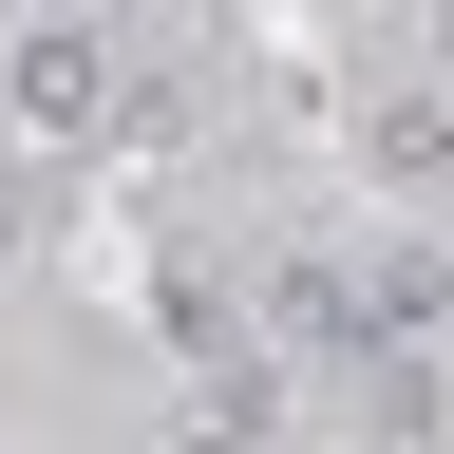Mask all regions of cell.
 <instances>
[{
  "label": "cell",
  "mask_w": 454,
  "mask_h": 454,
  "mask_svg": "<svg viewBox=\"0 0 454 454\" xmlns=\"http://www.w3.org/2000/svg\"><path fill=\"white\" fill-rule=\"evenodd\" d=\"M0 114L76 152V133H114V114H133V76H114V57H95L76 20H20V38H0Z\"/></svg>",
  "instance_id": "1"
},
{
  "label": "cell",
  "mask_w": 454,
  "mask_h": 454,
  "mask_svg": "<svg viewBox=\"0 0 454 454\" xmlns=\"http://www.w3.org/2000/svg\"><path fill=\"white\" fill-rule=\"evenodd\" d=\"M435 322H454V247H417V227L360 247V379L379 360H435Z\"/></svg>",
  "instance_id": "2"
},
{
  "label": "cell",
  "mask_w": 454,
  "mask_h": 454,
  "mask_svg": "<svg viewBox=\"0 0 454 454\" xmlns=\"http://www.w3.org/2000/svg\"><path fill=\"white\" fill-rule=\"evenodd\" d=\"M360 170L379 190H454V95H360Z\"/></svg>",
  "instance_id": "3"
},
{
  "label": "cell",
  "mask_w": 454,
  "mask_h": 454,
  "mask_svg": "<svg viewBox=\"0 0 454 454\" xmlns=\"http://www.w3.org/2000/svg\"><path fill=\"white\" fill-rule=\"evenodd\" d=\"M265 322H284V340H340V360H360V265H340V247H284V265H265Z\"/></svg>",
  "instance_id": "4"
},
{
  "label": "cell",
  "mask_w": 454,
  "mask_h": 454,
  "mask_svg": "<svg viewBox=\"0 0 454 454\" xmlns=\"http://www.w3.org/2000/svg\"><path fill=\"white\" fill-rule=\"evenodd\" d=\"M360 417H379L397 454H417V435H435V360H379V379H360Z\"/></svg>",
  "instance_id": "5"
},
{
  "label": "cell",
  "mask_w": 454,
  "mask_h": 454,
  "mask_svg": "<svg viewBox=\"0 0 454 454\" xmlns=\"http://www.w3.org/2000/svg\"><path fill=\"white\" fill-rule=\"evenodd\" d=\"M0 247H38V170L20 152H0Z\"/></svg>",
  "instance_id": "6"
},
{
  "label": "cell",
  "mask_w": 454,
  "mask_h": 454,
  "mask_svg": "<svg viewBox=\"0 0 454 454\" xmlns=\"http://www.w3.org/2000/svg\"><path fill=\"white\" fill-rule=\"evenodd\" d=\"M190 454H247V435H208V417H190Z\"/></svg>",
  "instance_id": "7"
}]
</instances>
